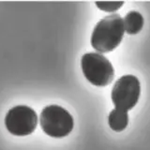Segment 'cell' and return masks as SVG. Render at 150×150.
<instances>
[{"instance_id":"1","label":"cell","mask_w":150,"mask_h":150,"mask_svg":"<svg viewBox=\"0 0 150 150\" xmlns=\"http://www.w3.org/2000/svg\"><path fill=\"white\" fill-rule=\"evenodd\" d=\"M125 33L124 20L117 13L102 18L97 23L91 35V45L98 53H110L117 48Z\"/></svg>"},{"instance_id":"2","label":"cell","mask_w":150,"mask_h":150,"mask_svg":"<svg viewBox=\"0 0 150 150\" xmlns=\"http://www.w3.org/2000/svg\"><path fill=\"white\" fill-rule=\"evenodd\" d=\"M40 124L43 132L53 138H63L73 129L74 120L70 112L56 104L44 107L40 112Z\"/></svg>"},{"instance_id":"3","label":"cell","mask_w":150,"mask_h":150,"mask_svg":"<svg viewBox=\"0 0 150 150\" xmlns=\"http://www.w3.org/2000/svg\"><path fill=\"white\" fill-rule=\"evenodd\" d=\"M81 67L87 81L96 86H106L115 77V69L110 60L100 53L84 54L82 56Z\"/></svg>"},{"instance_id":"4","label":"cell","mask_w":150,"mask_h":150,"mask_svg":"<svg viewBox=\"0 0 150 150\" xmlns=\"http://www.w3.org/2000/svg\"><path fill=\"white\" fill-rule=\"evenodd\" d=\"M141 94L139 79L131 74H126L115 83L111 98L115 108L129 111L137 104Z\"/></svg>"},{"instance_id":"5","label":"cell","mask_w":150,"mask_h":150,"mask_svg":"<svg viewBox=\"0 0 150 150\" xmlns=\"http://www.w3.org/2000/svg\"><path fill=\"white\" fill-rule=\"evenodd\" d=\"M38 115L27 105H17L9 109L5 117V126L9 133L15 136H27L35 131Z\"/></svg>"},{"instance_id":"6","label":"cell","mask_w":150,"mask_h":150,"mask_svg":"<svg viewBox=\"0 0 150 150\" xmlns=\"http://www.w3.org/2000/svg\"><path fill=\"white\" fill-rule=\"evenodd\" d=\"M108 123L114 131H116V132L123 131L129 124L128 112L118 109V108L112 110L108 116Z\"/></svg>"},{"instance_id":"7","label":"cell","mask_w":150,"mask_h":150,"mask_svg":"<svg viewBox=\"0 0 150 150\" xmlns=\"http://www.w3.org/2000/svg\"><path fill=\"white\" fill-rule=\"evenodd\" d=\"M144 23V20L142 14L136 11H131L127 13L124 18L125 32L129 35L138 34L142 30Z\"/></svg>"},{"instance_id":"8","label":"cell","mask_w":150,"mask_h":150,"mask_svg":"<svg viewBox=\"0 0 150 150\" xmlns=\"http://www.w3.org/2000/svg\"><path fill=\"white\" fill-rule=\"evenodd\" d=\"M124 1H97L95 2L98 9L105 12H115L123 6Z\"/></svg>"}]
</instances>
